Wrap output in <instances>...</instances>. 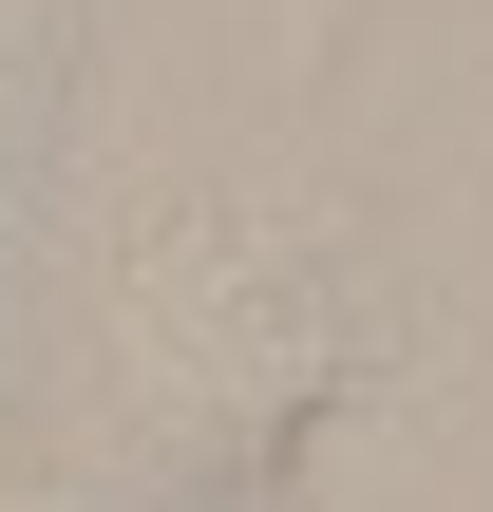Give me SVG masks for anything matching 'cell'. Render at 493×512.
<instances>
[{
  "label": "cell",
  "instance_id": "6da1fadb",
  "mask_svg": "<svg viewBox=\"0 0 493 512\" xmlns=\"http://www.w3.org/2000/svg\"><path fill=\"white\" fill-rule=\"evenodd\" d=\"M95 361H114V418H152L171 456H266L361 380V304H342L323 228L190 190V209H152V247H114Z\"/></svg>",
  "mask_w": 493,
  "mask_h": 512
}]
</instances>
